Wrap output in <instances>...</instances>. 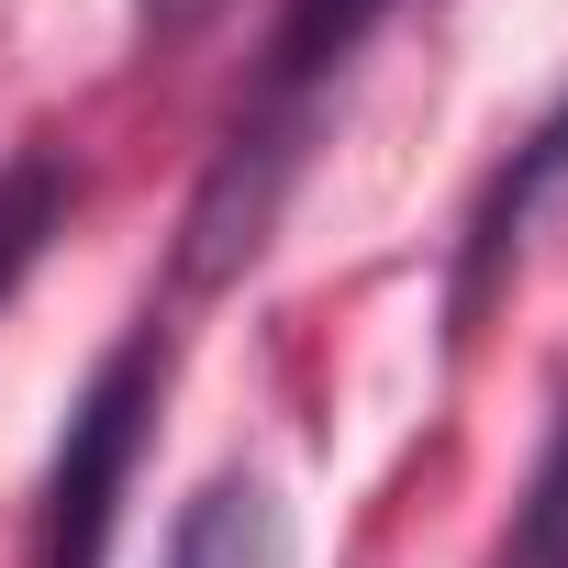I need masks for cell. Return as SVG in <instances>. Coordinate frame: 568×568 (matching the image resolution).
Here are the masks:
<instances>
[{
    "mask_svg": "<svg viewBox=\"0 0 568 568\" xmlns=\"http://www.w3.org/2000/svg\"><path fill=\"white\" fill-rule=\"evenodd\" d=\"M402 12V0H278L267 23V68H256V101L234 112L201 201H190V278H234L256 245H267V212L302 168V134L324 112V90L357 68V45Z\"/></svg>",
    "mask_w": 568,
    "mask_h": 568,
    "instance_id": "cell-1",
    "label": "cell"
},
{
    "mask_svg": "<svg viewBox=\"0 0 568 568\" xmlns=\"http://www.w3.org/2000/svg\"><path fill=\"white\" fill-rule=\"evenodd\" d=\"M156 390H168V335L134 324V335L90 368V390H79V413H68V446H57V468H45L34 568H101V557H112V524H123V490H134Z\"/></svg>",
    "mask_w": 568,
    "mask_h": 568,
    "instance_id": "cell-2",
    "label": "cell"
},
{
    "mask_svg": "<svg viewBox=\"0 0 568 568\" xmlns=\"http://www.w3.org/2000/svg\"><path fill=\"white\" fill-rule=\"evenodd\" d=\"M568 201V101L513 145V168L479 190V212H468V234H457V278H446V335H479V302L501 291V278L524 267V245H535V223Z\"/></svg>",
    "mask_w": 568,
    "mask_h": 568,
    "instance_id": "cell-3",
    "label": "cell"
},
{
    "mask_svg": "<svg viewBox=\"0 0 568 568\" xmlns=\"http://www.w3.org/2000/svg\"><path fill=\"white\" fill-rule=\"evenodd\" d=\"M168 568H291V513L256 468H223L168 524Z\"/></svg>",
    "mask_w": 568,
    "mask_h": 568,
    "instance_id": "cell-4",
    "label": "cell"
},
{
    "mask_svg": "<svg viewBox=\"0 0 568 568\" xmlns=\"http://www.w3.org/2000/svg\"><path fill=\"white\" fill-rule=\"evenodd\" d=\"M490 568H568V390L546 413V446H535V468L513 490V524H501Z\"/></svg>",
    "mask_w": 568,
    "mask_h": 568,
    "instance_id": "cell-5",
    "label": "cell"
},
{
    "mask_svg": "<svg viewBox=\"0 0 568 568\" xmlns=\"http://www.w3.org/2000/svg\"><path fill=\"white\" fill-rule=\"evenodd\" d=\"M68 201H79V179L57 156H12L0 168V302L23 291V267L45 256V234H68Z\"/></svg>",
    "mask_w": 568,
    "mask_h": 568,
    "instance_id": "cell-6",
    "label": "cell"
},
{
    "mask_svg": "<svg viewBox=\"0 0 568 568\" xmlns=\"http://www.w3.org/2000/svg\"><path fill=\"white\" fill-rule=\"evenodd\" d=\"M134 23L168 45V34H190V23H212V0H134Z\"/></svg>",
    "mask_w": 568,
    "mask_h": 568,
    "instance_id": "cell-7",
    "label": "cell"
}]
</instances>
